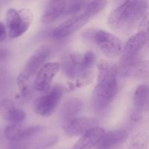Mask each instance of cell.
<instances>
[{
	"instance_id": "1",
	"label": "cell",
	"mask_w": 149,
	"mask_h": 149,
	"mask_svg": "<svg viewBox=\"0 0 149 149\" xmlns=\"http://www.w3.org/2000/svg\"><path fill=\"white\" fill-rule=\"evenodd\" d=\"M97 83L92 95L95 111H104L114 99L118 90V68L109 61L101 60L97 63Z\"/></svg>"
},
{
	"instance_id": "2",
	"label": "cell",
	"mask_w": 149,
	"mask_h": 149,
	"mask_svg": "<svg viewBox=\"0 0 149 149\" xmlns=\"http://www.w3.org/2000/svg\"><path fill=\"white\" fill-rule=\"evenodd\" d=\"M148 10V4L146 1H124L109 15V27L116 31H127L141 23Z\"/></svg>"
},
{
	"instance_id": "3",
	"label": "cell",
	"mask_w": 149,
	"mask_h": 149,
	"mask_svg": "<svg viewBox=\"0 0 149 149\" xmlns=\"http://www.w3.org/2000/svg\"><path fill=\"white\" fill-rule=\"evenodd\" d=\"M51 50L47 46H41L31 55L23 70L17 78V84L22 94H26L29 90V82L37 74L45 61L49 58Z\"/></svg>"
},
{
	"instance_id": "4",
	"label": "cell",
	"mask_w": 149,
	"mask_h": 149,
	"mask_svg": "<svg viewBox=\"0 0 149 149\" xmlns=\"http://www.w3.org/2000/svg\"><path fill=\"white\" fill-rule=\"evenodd\" d=\"M83 37L88 42L95 43L108 58H116L121 53L122 43L120 39L109 32L98 29H89L84 32Z\"/></svg>"
},
{
	"instance_id": "5",
	"label": "cell",
	"mask_w": 149,
	"mask_h": 149,
	"mask_svg": "<svg viewBox=\"0 0 149 149\" xmlns=\"http://www.w3.org/2000/svg\"><path fill=\"white\" fill-rule=\"evenodd\" d=\"M33 19V13L29 9H9L6 15L8 36L13 39L22 36L29 30Z\"/></svg>"
},
{
	"instance_id": "6",
	"label": "cell",
	"mask_w": 149,
	"mask_h": 149,
	"mask_svg": "<svg viewBox=\"0 0 149 149\" xmlns=\"http://www.w3.org/2000/svg\"><path fill=\"white\" fill-rule=\"evenodd\" d=\"M63 93V88L62 86L55 85L47 94L39 97L35 101V111L41 116H49L61 101Z\"/></svg>"
},
{
	"instance_id": "7",
	"label": "cell",
	"mask_w": 149,
	"mask_h": 149,
	"mask_svg": "<svg viewBox=\"0 0 149 149\" xmlns=\"http://www.w3.org/2000/svg\"><path fill=\"white\" fill-rule=\"evenodd\" d=\"M59 63H46L39 69L34 79V88L38 92H45L50 86L52 79L61 69Z\"/></svg>"
},
{
	"instance_id": "8",
	"label": "cell",
	"mask_w": 149,
	"mask_h": 149,
	"mask_svg": "<svg viewBox=\"0 0 149 149\" xmlns=\"http://www.w3.org/2000/svg\"><path fill=\"white\" fill-rule=\"evenodd\" d=\"M90 19L83 12L76 15L58 26L52 32V36L58 39L67 37L85 26Z\"/></svg>"
},
{
	"instance_id": "9",
	"label": "cell",
	"mask_w": 149,
	"mask_h": 149,
	"mask_svg": "<svg viewBox=\"0 0 149 149\" xmlns=\"http://www.w3.org/2000/svg\"><path fill=\"white\" fill-rule=\"evenodd\" d=\"M43 129L42 127L38 125L25 127L20 124H15L6 127L4 136L7 139L13 142H18L27 140L41 133Z\"/></svg>"
},
{
	"instance_id": "10",
	"label": "cell",
	"mask_w": 149,
	"mask_h": 149,
	"mask_svg": "<svg viewBox=\"0 0 149 149\" xmlns=\"http://www.w3.org/2000/svg\"><path fill=\"white\" fill-rule=\"evenodd\" d=\"M118 71L124 77L149 79V60L135 61L122 64L118 68Z\"/></svg>"
},
{
	"instance_id": "11",
	"label": "cell",
	"mask_w": 149,
	"mask_h": 149,
	"mask_svg": "<svg viewBox=\"0 0 149 149\" xmlns=\"http://www.w3.org/2000/svg\"><path fill=\"white\" fill-rule=\"evenodd\" d=\"M61 66L65 75L71 79H78L87 73L83 69V55L77 52L65 53L63 56Z\"/></svg>"
},
{
	"instance_id": "12",
	"label": "cell",
	"mask_w": 149,
	"mask_h": 149,
	"mask_svg": "<svg viewBox=\"0 0 149 149\" xmlns=\"http://www.w3.org/2000/svg\"><path fill=\"white\" fill-rule=\"evenodd\" d=\"M148 42V39L139 32L131 36L126 42L122 51V64L135 61V59Z\"/></svg>"
},
{
	"instance_id": "13",
	"label": "cell",
	"mask_w": 149,
	"mask_h": 149,
	"mask_svg": "<svg viewBox=\"0 0 149 149\" xmlns=\"http://www.w3.org/2000/svg\"><path fill=\"white\" fill-rule=\"evenodd\" d=\"M98 121L92 117H78L64 125V130L70 137L81 136L90 130L96 127Z\"/></svg>"
},
{
	"instance_id": "14",
	"label": "cell",
	"mask_w": 149,
	"mask_h": 149,
	"mask_svg": "<svg viewBox=\"0 0 149 149\" xmlns=\"http://www.w3.org/2000/svg\"><path fill=\"white\" fill-rule=\"evenodd\" d=\"M0 115L12 125L20 124L26 119V113L15 106L12 100L4 99L0 102Z\"/></svg>"
},
{
	"instance_id": "15",
	"label": "cell",
	"mask_w": 149,
	"mask_h": 149,
	"mask_svg": "<svg viewBox=\"0 0 149 149\" xmlns=\"http://www.w3.org/2000/svg\"><path fill=\"white\" fill-rule=\"evenodd\" d=\"M68 1L54 0L47 3L42 17L44 23H50L58 20L59 17H65V10Z\"/></svg>"
},
{
	"instance_id": "16",
	"label": "cell",
	"mask_w": 149,
	"mask_h": 149,
	"mask_svg": "<svg viewBox=\"0 0 149 149\" xmlns=\"http://www.w3.org/2000/svg\"><path fill=\"white\" fill-rule=\"evenodd\" d=\"M104 135V130L100 127H96L81 135L72 149H91L100 143Z\"/></svg>"
},
{
	"instance_id": "17",
	"label": "cell",
	"mask_w": 149,
	"mask_h": 149,
	"mask_svg": "<svg viewBox=\"0 0 149 149\" xmlns=\"http://www.w3.org/2000/svg\"><path fill=\"white\" fill-rule=\"evenodd\" d=\"M128 138V132L124 129L105 133L103 138L99 143L100 149H109L125 142Z\"/></svg>"
},
{
	"instance_id": "18",
	"label": "cell",
	"mask_w": 149,
	"mask_h": 149,
	"mask_svg": "<svg viewBox=\"0 0 149 149\" xmlns=\"http://www.w3.org/2000/svg\"><path fill=\"white\" fill-rule=\"evenodd\" d=\"M82 109V102L78 98H71L65 102L61 109V118L64 125L69 123L79 113Z\"/></svg>"
},
{
	"instance_id": "19",
	"label": "cell",
	"mask_w": 149,
	"mask_h": 149,
	"mask_svg": "<svg viewBox=\"0 0 149 149\" xmlns=\"http://www.w3.org/2000/svg\"><path fill=\"white\" fill-rule=\"evenodd\" d=\"M134 104L136 111L149 109V86L147 84H141L136 89L134 95Z\"/></svg>"
},
{
	"instance_id": "20",
	"label": "cell",
	"mask_w": 149,
	"mask_h": 149,
	"mask_svg": "<svg viewBox=\"0 0 149 149\" xmlns=\"http://www.w3.org/2000/svg\"><path fill=\"white\" fill-rule=\"evenodd\" d=\"M149 138L148 134L144 131H139L132 135L130 141L129 149H148Z\"/></svg>"
},
{
	"instance_id": "21",
	"label": "cell",
	"mask_w": 149,
	"mask_h": 149,
	"mask_svg": "<svg viewBox=\"0 0 149 149\" xmlns=\"http://www.w3.org/2000/svg\"><path fill=\"white\" fill-rule=\"evenodd\" d=\"M108 4L107 1H93L87 3L84 8L83 13L90 18L95 17L100 13Z\"/></svg>"
},
{
	"instance_id": "22",
	"label": "cell",
	"mask_w": 149,
	"mask_h": 149,
	"mask_svg": "<svg viewBox=\"0 0 149 149\" xmlns=\"http://www.w3.org/2000/svg\"><path fill=\"white\" fill-rule=\"evenodd\" d=\"M87 4V2L84 1H68L66 10H65V17L77 14L83 7H85Z\"/></svg>"
},
{
	"instance_id": "23",
	"label": "cell",
	"mask_w": 149,
	"mask_h": 149,
	"mask_svg": "<svg viewBox=\"0 0 149 149\" xmlns=\"http://www.w3.org/2000/svg\"><path fill=\"white\" fill-rule=\"evenodd\" d=\"M95 60V55L92 51H88L83 55V69L84 72H90Z\"/></svg>"
},
{
	"instance_id": "24",
	"label": "cell",
	"mask_w": 149,
	"mask_h": 149,
	"mask_svg": "<svg viewBox=\"0 0 149 149\" xmlns=\"http://www.w3.org/2000/svg\"><path fill=\"white\" fill-rule=\"evenodd\" d=\"M138 32L142 33L148 39L149 42V12L145 15L140 23Z\"/></svg>"
},
{
	"instance_id": "25",
	"label": "cell",
	"mask_w": 149,
	"mask_h": 149,
	"mask_svg": "<svg viewBox=\"0 0 149 149\" xmlns=\"http://www.w3.org/2000/svg\"><path fill=\"white\" fill-rule=\"evenodd\" d=\"M58 138L57 136H50L48 138H47L46 140L42 141V142L38 146V147H39V148L40 149V148H47V147L52 146H53L54 144H55L57 142H58Z\"/></svg>"
},
{
	"instance_id": "26",
	"label": "cell",
	"mask_w": 149,
	"mask_h": 149,
	"mask_svg": "<svg viewBox=\"0 0 149 149\" xmlns=\"http://www.w3.org/2000/svg\"><path fill=\"white\" fill-rule=\"evenodd\" d=\"M7 28L4 23L0 21V43L2 42L4 39L7 38Z\"/></svg>"
},
{
	"instance_id": "27",
	"label": "cell",
	"mask_w": 149,
	"mask_h": 149,
	"mask_svg": "<svg viewBox=\"0 0 149 149\" xmlns=\"http://www.w3.org/2000/svg\"><path fill=\"white\" fill-rule=\"evenodd\" d=\"M141 117H142V116H141V112L136 110H135V111L132 113V115H131V119H132V120L135 121V122L139 121L140 119H141Z\"/></svg>"
}]
</instances>
